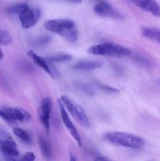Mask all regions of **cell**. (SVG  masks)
Here are the masks:
<instances>
[{"instance_id": "obj_5", "label": "cell", "mask_w": 160, "mask_h": 161, "mask_svg": "<svg viewBox=\"0 0 160 161\" xmlns=\"http://www.w3.org/2000/svg\"><path fill=\"white\" fill-rule=\"evenodd\" d=\"M0 117L9 123L28 122L31 116L28 111L22 108H0Z\"/></svg>"}, {"instance_id": "obj_10", "label": "cell", "mask_w": 160, "mask_h": 161, "mask_svg": "<svg viewBox=\"0 0 160 161\" xmlns=\"http://www.w3.org/2000/svg\"><path fill=\"white\" fill-rule=\"evenodd\" d=\"M0 149L3 154L8 157L7 160H15L16 157L20 156L17 146L12 138H2L0 139Z\"/></svg>"}, {"instance_id": "obj_6", "label": "cell", "mask_w": 160, "mask_h": 161, "mask_svg": "<svg viewBox=\"0 0 160 161\" xmlns=\"http://www.w3.org/2000/svg\"><path fill=\"white\" fill-rule=\"evenodd\" d=\"M41 15L42 12L39 8L31 7L28 6V4H26V6L18 14V17L22 28L28 29L36 25L40 19Z\"/></svg>"}, {"instance_id": "obj_14", "label": "cell", "mask_w": 160, "mask_h": 161, "mask_svg": "<svg viewBox=\"0 0 160 161\" xmlns=\"http://www.w3.org/2000/svg\"><path fill=\"white\" fill-rule=\"evenodd\" d=\"M142 36L149 40L160 44V29L152 27H143Z\"/></svg>"}, {"instance_id": "obj_23", "label": "cell", "mask_w": 160, "mask_h": 161, "mask_svg": "<svg viewBox=\"0 0 160 161\" xmlns=\"http://www.w3.org/2000/svg\"><path fill=\"white\" fill-rule=\"evenodd\" d=\"M96 160H110V159L104 157H98L97 158H96Z\"/></svg>"}, {"instance_id": "obj_15", "label": "cell", "mask_w": 160, "mask_h": 161, "mask_svg": "<svg viewBox=\"0 0 160 161\" xmlns=\"http://www.w3.org/2000/svg\"><path fill=\"white\" fill-rule=\"evenodd\" d=\"M39 143L41 153H42L44 158H45V160H51L52 157H53V153H52V149L50 143H49L48 142H47V140L45 139V138H44L42 136H39Z\"/></svg>"}, {"instance_id": "obj_19", "label": "cell", "mask_w": 160, "mask_h": 161, "mask_svg": "<svg viewBox=\"0 0 160 161\" xmlns=\"http://www.w3.org/2000/svg\"><path fill=\"white\" fill-rule=\"evenodd\" d=\"M50 40H51V37L50 36H42L37 38L34 41L33 44H34L35 47L40 48V47H43L45 45H47L50 42Z\"/></svg>"}, {"instance_id": "obj_20", "label": "cell", "mask_w": 160, "mask_h": 161, "mask_svg": "<svg viewBox=\"0 0 160 161\" xmlns=\"http://www.w3.org/2000/svg\"><path fill=\"white\" fill-rule=\"evenodd\" d=\"M96 84H97V87L101 90V91H103L104 92L109 93V94H118L119 92V90L115 89V88L112 87L111 86H108V85L102 84L100 82H96Z\"/></svg>"}, {"instance_id": "obj_8", "label": "cell", "mask_w": 160, "mask_h": 161, "mask_svg": "<svg viewBox=\"0 0 160 161\" xmlns=\"http://www.w3.org/2000/svg\"><path fill=\"white\" fill-rule=\"evenodd\" d=\"M58 104H59L60 111H61V119H62L64 126H65L66 128L67 129L69 133L71 134L72 138L75 140V142H76V143L78 144V146H79V147H82V146H83V142H82L81 136H80L79 133H78V130H77V128L75 127V126L74 125L73 122L72 121L71 118L69 117L67 110H66L65 107L64 106L63 103L61 102V99L58 100Z\"/></svg>"}, {"instance_id": "obj_13", "label": "cell", "mask_w": 160, "mask_h": 161, "mask_svg": "<svg viewBox=\"0 0 160 161\" xmlns=\"http://www.w3.org/2000/svg\"><path fill=\"white\" fill-rule=\"evenodd\" d=\"M103 64L98 61H80L73 65V69L78 71H93L100 69Z\"/></svg>"}, {"instance_id": "obj_22", "label": "cell", "mask_w": 160, "mask_h": 161, "mask_svg": "<svg viewBox=\"0 0 160 161\" xmlns=\"http://www.w3.org/2000/svg\"><path fill=\"white\" fill-rule=\"evenodd\" d=\"M63 1L67 2V3H81L82 0H63Z\"/></svg>"}, {"instance_id": "obj_17", "label": "cell", "mask_w": 160, "mask_h": 161, "mask_svg": "<svg viewBox=\"0 0 160 161\" xmlns=\"http://www.w3.org/2000/svg\"><path fill=\"white\" fill-rule=\"evenodd\" d=\"M72 58V56L70 53H56V54L52 55L48 57L45 59L48 61H53V62H64V61H70Z\"/></svg>"}, {"instance_id": "obj_12", "label": "cell", "mask_w": 160, "mask_h": 161, "mask_svg": "<svg viewBox=\"0 0 160 161\" xmlns=\"http://www.w3.org/2000/svg\"><path fill=\"white\" fill-rule=\"evenodd\" d=\"M28 56L31 58L33 61V62L36 64L37 66H39L40 69H42V70L45 71L47 74L50 75L53 78H56V71L54 72V69L50 64V63H48V61L45 58H42V57L39 56L38 54H36L33 50H29L27 53Z\"/></svg>"}, {"instance_id": "obj_4", "label": "cell", "mask_w": 160, "mask_h": 161, "mask_svg": "<svg viewBox=\"0 0 160 161\" xmlns=\"http://www.w3.org/2000/svg\"><path fill=\"white\" fill-rule=\"evenodd\" d=\"M60 99H61L64 106L65 107L66 110L72 115V117L78 124H80L83 127H86V128H89L90 127V121H89L87 115L86 114L82 106L75 103L70 97L66 95H62Z\"/></svg>"}, {"instance_id": "obj_7", "label": "cell", "mask_w": 160, "mask_h": 161, "mask_svg": "<svg viewBox=\"0 0 160 161\" xmlns=\"http://www.w3.org/2000/svg\"><path fill=\"white\" fill-rule=\"evenodd\" d=\"M52 108H53V102L50 97H46L42 99L39 110V117L41 124L43 126L47 134H50Z\"/></svg>"}, {"instance_id": "obj_24", "label": "cell", "mask_w": 160, "mask_h": 161, "mask_svg": "<svg viewBox=\"0 0 160 161\" xmlns=\"http://www.w3.org/2000/svg\"><path fill=\"white\" fill-rule=\"evenodd\" d=\"M70 160H72H72H76V158L74 157V155L72 153H70Z\"/></svg>"}, {"instance_id": "obj_25", "label": "cell", "mask_w": 160, "mask_h": 161, "mask_svg": "<svg viewBox=\"0 0 160 161\" xmlns=\"http://www.w3.org/2000/svg\"><path fill=\"white\" fill-rule=\"evenodd\" d=\"M3 50L0 49V60L3 59Z\"/></svg>"}, {"instance_id": "obj_1", "label": "cell", "mask_w": 160, "mask_h": 161, "mask_svg": "<svg viewBox=\"0 0 160 161\" xmlns=\"http://www.w3.org/2000/svg\"><path fill=\"white\" fill-rule=\"evenodd\" d=\"M44 27L49 31L57 34L70 42L78 40V33L75 22L70 19H53L45 21Z\"/></svg>"}, {"instance_id": "obj_9", "label": "cell", "mask_w": 160, "mask_h": 161, "mask_svg": "<svg viewBox=\"0 0 160 161\" xmlns=\"http://www.w3.org/2000/svg\"><path fill=\"white\" fill-rule=\"evenodd\" d=\"M94 12L102 17L122 19L123 16L106 1L100 0L94 6Z\"/></svg>"}, {"instance_id": "obj_18", "label": "cell", "mask_w": 160, "mask_h": 161, "mask_svg": "<svg viewBox=\"0 0 160 161\" xmlns=\"http://www.w3.org/2000/svg\"><path fill=\"white\" fill-rule=\"evenodd\" d=\"M12 43V37L7 31L0 29V45L9 46Z\"/></svg>"}, {"instance_id": "obj_16", "label": "cell", "mask_w": 160, "mask_h": 161, "mask_svg": "<svg viewBox=\"0 0 160 161\" xmlns=\"http://www.w3.org/2000/svg\"><path fill=\"white\" fill-rule=\"evenodd\" d=\"M13 131L14 135L24 143L27 145H30L31 143V141H32L31 136L27 130L20 128V127H14Z\"/></svg>"}, {"instance_id": "obj_11", "label": "cell", "mask_w": 160, "mask_h": 161, "mask_svg": "<svg viewBox=\"0 0 160 161\" xmlns=\"http://www.w3.org/2000/svg\"><path fill=\"white\" fill-rule=\"evenodd\" d=\"M135 6L155 17H160V5L155 0H131Z\"/></svg>"}, {"instance_id": "obj_3", "label": "cell", "mask_w": 160, "mask_h": 161, "mask_svg": "<svg viewBox=\"0 0 160 161\" xmlns=\"http://www.w3.org/2000/svg\"><path fill=\"white\" fill-rule=\"evenodd\" d=\"M89 54L97 56H108L113 58H122L130 56L131 50L120 44L115 42H101L89 47L87 50Z\"/></svg>"}, {"instance_id": "obj_21", "label": "cell", "mask_w": 160, "mask_h": 161, "mask_svg": "<svg viewBox=\"0 0 160 161\" xmlns=\"http://www.w3.org/2000/svg\"><path fill=\"white\" fill-rule=\"evenodd\" d=\"M21 160L27 161H33L35 160V154L33 153L32 152H27L23 156Z\"/></svg>"}, {"instance_id": "obj_2", "label": "cell", "mask_w": 160, "mask_h": 161, "mask_svg": "<svg viewBox=\"0 0 160 161\" xmlns=\"http://www.w3.org/2000/svg\"><path fill=\"white\" fill-rule=\"evenodd\" d=\"M104 139L110 144L133 149H139L144 146V142L137 135L121 131H110L104 135Z\"/></svg>"}]
</instances>
